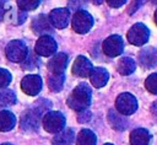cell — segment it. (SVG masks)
<instances>
[{
  "label": "cell",
  "mask_w": 157,
  "mask_h": 145,
  "mask_svg": "<svg viewBox=\"0 0 157 145\" xmlns=\"http://www.w3.org/2000/svg\"><path fill=\"white\" fill-rule=\"evenodd\" d=\"M43 127L49 133H60L64 129L65 125V117L63 116V113L56 112V111H52L48 112L44 117H43Z\"/></svg>",
  "instance_id": "3957f363"
},
{
  "label": "cell",
  "mask_w": 157,
  "mask_h": 145,
  "mask_svg": "<svg viewBox=\"0 0 157 145\" xmlns=\"http://www.w3.org/2000/svg\"><path fill=\"white\" fill-rule=\"evenodd\" d=\"M139 63L144 68H153L157 65V49L153 47L144 48L139 54Z\"/></svg>",
  "instance_id": "5bb4252c"
},
{
  "label": "cell",
  "mask_w": 157,
  "mask_h": 145,
  "mask_svg": "<svg viewBox=\"0 0 157 145\" xmlns=\"http://www.w3.org/2000/svg\"><path fill=\"white\" fill-rule=\"evenodd\" d=\"M92 63L83 55H80L75 59L74 65H72V72L76 76L80 77H87L90 76L91 71H92Z\"/></svg>",
  "instance_id": "4fadbf2b"
},
{
  "label": "cell",
  "mask_w": 157,
  "mask_h": 145,
  "mask_svg": "<svg viewBox=\"0 0 157 145\" xmlns=\"http://www.w3.org/2000/svg\"><path fill=\"white\" fill-rule=\"evenodd\" d=\"M91 88L87 84L77 85L67 98V104L76 112H83L91 104Z\"/></svg>",
  "instance_id": "7a4b0ae2"
},
{
  "label": "cell",
  "mask_w": 157,
  "mask_h": 145,
  "mask_svg": "<svg viewBox=\"0 0 157 145\" xmlns=\"http://www.w3.org/2000/svg\"><path fill=\"white\" fill-rule=\"evenodd\" d=\"M155 20H156V23H157V10H156V12H155Z\"/></svg>",
  "instance_id": "d6a6232c"
},
{
  "label": "cell",
  "mask_w": 157,
  "mask_h": 145,
  "mask_svg": "<svg viewBox=\"0 0 157 145\" xmlns=\"http://www.w3.org/2000/svg\"><path fill=\"white\" fill-rule=\"evenodd\" d=\"M135 69H136V63L134 61V59L129 57L121 58L118 61V71L121 75H130L135 71Z\"/></svg>",
  "instance_id": "44dd1931"
},
{
  "label": "cell",
  "mask_w": 157,
  "mask_h": 145,
  "mask_svg": "<svg viewBox=\"0 0 157 145\" xmlns=\"http://www.w3.org/2000/svg\"><path fill=\"white\" fill-rule=\"evenodd\" d=\"M145 86H146V88H147L151 93L157 95V72L151 74V75L146 79Z\"/></svg>",
  "instance_id": "484cf974"
},
{
  "label": "cell",
  "mask_w": 157,
  "mask_h": 145,
  "mask_svg": "<svg viewBox=\"0 0 157 145\" xmlns=\"http://www.w3.org/2000/svg\"><path fill=\"white\" fill-rule=\"evenodd\" d=\"M150 32L144 23H135L128 32V41L134 45H142L148 41Z\"/></svg>",
  "instance_id": "52a82bcc"
},
{
  "label": "cell",
  "mask_w": 157,
  "mask_h": 145,
  "mask_svg": "<svg viewBox=\"0 0 157 145\" xmlns=\"http://www.w3.org/2000/svg\"><path fill=\"white\" fill-rule=\"evenodd\" d=\"M21 88L29 96H36L42 88V79L38 75H27L21 81Z\"/></svg>",
  "instance_id": "8fae6325"
},
{
  "label": "cell",
  "mask_w": 157,
  "mask_h": 145,
  "mask_svg": "<svg viewBox=\"0 0 157 145\" xmlns=\"http://www.w3.org/2000/svg\"><path fill=\"white\" fill-rule=\"evenodd\" d=\"M97 138L94 133L90 129H82L77 135V145H96Z\"/></svg>",
  "instance_id": "7402d4cb"
},
{
  "label": "cell",
  "mask_w": 157,
  "mask_h": 145,
  "mask_svg": "<svg viewBox=\"0 0 157 145\" xmlns=\"http://www.w3.org/2000/svg\"><path fill=\"white\" fill-rule=\"evenodd\" d=\"M108 79H109L108 71L101 66L93 68L90 74V80L94 87H103L108 82Z\"/></svg>",
  "instance_id": "e0dca14e"
},
{
  "label": "cell",
  "mask_w": 157,
  "mask_h": 145,
  "mask_svg": "<svg viewBox=\"0 0 157 145\" xmlns=\"http://www.w3.org/2000/svg\"><path fill=\"white\" fill-rule=\"evenodd\" d=\"M0 145H12V144H0Z\"/></svg>",
  "instance_id": "836d02e7"
},
{
  "label": "cell",
  "mask_w": 157,
  "mask_h": 145,
  "mask_svg": "<svg viewBox=\"0 0 157 145\" xmlns=\"http://www.w3.org/2000/svg\"><path fill=\"white\" fill-rule=\"evenodd\" d=\"M103 52L108 55V57H118L119 54H121L123 49H124V44L121 41L120 36H109L104 42H103Z\"/></svg>",
  "instance_id": "30bf717a"
},
{
  "label": "cell",
  "mask_w": 157,
  "mask_h": 145,
  "mask_svg": "<svg viewBox=\"0 0 157 145\" xmlns=\"http://www.w3.org/2000/svg\"><path fill=\"white\" fill-rule=\"evenodd\" d=\"M50 108V102L47 100L37 101L29 109H27L21 117V128L27 131L37 130L42 117L45 116L48 109Z\"/></svg>",
  "instance_id": "6da1fadb"
},
{
  "label": "cell",
  "mask_w": 157,
  "mask_h": 145,
  "mask_svg": "<svg viewBox=\"0 0 157 145\" xmlns=\"http://www.w3.org/2000/svg\"><path fill=\"white\" fill-rule=\"evenodd\" d=\"M28 55L27 47L22 41H11L6 45V57L9 60L15 63H23Z\"/></svg>",
  "instance_id": "277c9868"
},
{
  "label": "cell",
  "mask_w": 157,
  "mask_h": 145,
  "mask_svg": "<svg viewBox=\"0 0 157 145\" xmlns=\"http://www.w3.org/2000/svg\"><path fill=\"white\" fill-rule=\"evenodd\" d=\"M93 25V18L92 16L85 11V10H78L75 12L72 17V28L77 33H87Z\"/></svg>",
  "instance_id": "8992f818"
},
{
  "label": "cell",
  "mask_w": 157,
  "mask_h": 145,
  "mask_svg": "<svg viewBox=\"0 0 157 145\" xmlns=\"http://www.w3.org/2000/svg\"><path fill=\"white\" fill-rule=\"evenodd\" d=\"M131 145H150V134L144 128L134 129L130 134Z\"/></svg>",
  "instance_id": "ac0fdd59"
},
{
  "label": "cell",
  "mask_w": 157,
  "mask_h": 145,
  "mask_svg": "<svg viewBox=\"0 0 157 145\" xmlns=\"http://www.w3.org/2000/svg\"><path fill=\"white\" fill-rule=\"evenodd\" d=\"M115 107H117L118 112L124 114V116L132 114L137 109V101L131 93L124 92V93H120L117 97Z\"/></svg>",
  "instance_id": "5b68a950"
},
{
  "label": "cell",
  "mask_w": 157,
  "mask_h": 145,
  "mask_svg": "<svg viewBox=\"0 0 157 145\" xmlns=\"http://www.w3.org/2000/svg\"><path fill=\"white\" fill-rule=\"evenodd\" d=\"M69 58L65 53H56L52 57L48 63V69L50 74H64V70L67 66Z\"/></svg>",
  "instance_id": "7c38bea8"
},
{
  "label": "cell",
  "mask_w": 157,
  "mask_h": 145,
  "mask_svg": "<svg viewBox=\"0 0 157 145\" xmlns=\"http://www.w3.org/2000/svg\"><path fill=\"white\" fill-rule=\"evenodd\" d=\"M90 117H91V114H90L87 111H83V112H80V113H78V120H80L81 123L87 122V120L90 119Z\"/></svg>",
  "instance_id": "f546056e"
},
{
  "label": "cell",
  "mask_w": 157,
  "mask_h": 145,
  "mask_svg": "<svg viewBox=\"0 0 157 145\" xmlns=\"http://www.w3.org/2000/svg\"><path fill=\"white\" fill-rule=\"evenodd\" d=\"M74 130L72 129H63L60 133H58L54 139V145H72L74 143Z\"/></svg>",
  "instance_id": "ffe728a7"
},
{
  "label": "cell",
  "mask_w": 157,
  "mask_h": 145,
  "mask_svg": "<svg viewBox=\"0 0 157 145\" xmlns=\"http://www.w3.org/2000/svg\"><path fill=\"white\" fill-rule=\"evenodd\" d=\"M104 145H113V144H104Z\"/></svg>",
  "instance_id": "e575fe53"
},
{
  "label": "cell",
  "mask_w": 157,
  "mask_h": 145,
  "mask_svg": "<svg viewBox=\"0 0 157 145\" xmlns=\"http://www.w3.org/2000/svg\"><path fill=\"white\" fill-rule=\"evenodd\" d=\"M22 65L27 70H33V69H36V68H38L40 65V60L38 59V57H37L36 53L34 54H28Z\"/></svg>",
  "instance_id": "d4e9b609"
},
{
  "label": "cell",
  "mask_w": 157,
  "mask_h": 145,
  "mask_svg": "<svg viewBox=\"0 0 157 145\" xmlns=\"http://www.w3.org/2000/svg\"><path fill=\"white\" fill-rule=\"evenodd\" d=\"M50 25L55 28H65L70 21V11L66 7L54 9L48 16Z\"/></svg>",
  "instance_id": "9c48e42d"
},
{
  "label": "cell",
  "mask_w": 157,
  "mask_h": 145,
  "mask_svg": "<svg viewBox=\"0 0 157 145\" xmlns=\"http://www.w3.org/2000/svg\"><path fill=\"white\" fill-rule=\"evenodd\" d=\"M6 9H9L7 2L0 1V21L4 20V17H5V15H6Z\"/></svg>",
  "instance_id": "f1b7e54d"
},
{
  "label": "cell",
  "mask_w": 157,
  "mask_h": 145,
  "mask_svg": "<svg viewBox=\"0 0 157 145\" xmlns=\"http://www.w3.org/2000/svg\"><path fill=\"white\" fill-rule=\"evenodd\" d=\"M36 54L42 57H49L56 52V42L50 36H42L34 47Z\"/></svg>",
  "instance_id": "ba28073f"
},
{
  "label": "cell",
  "mask_w": 157,
  "mask_h": 145,
  "mask_svg": "<svg viewBox=\"0 0 157 145\" xmlns=\"http://www.w3.org/2000/svg\"><path fill=\"white\" fill-rule=\"evenodd\" d=\"M108 122L118 131L125 130L128 128V125H129L128 119L125 118V116L121 114V113H119L118 111H114V109H110L108 112Z\"/></svg>",
  "instance_id": "2e32d148"
},
{
  "label": "cell",
  "mask_w": 157,
  "mask_h": 145,
  "mask_svg": "<svg viewBox=\"0 0 157 145\" xmlns=\"http://www.w3.org/2000/svg\"><path fill=\"white\" fill-rule=\"evenodd\" d=\"M10 82H11V74L7 70L0 68V88H5Z\"/></svg>",
  "instance_id": "83f0119b"
},
{
  "label": "cell",
  "mask_w": 157,
  "mask_h": 145,
  "mask_svg": "<svg viewBox=\"0 0 157 145\" xmlns=\"http://www.w3.org/2000/svg\"><path fill=\"white\" fill-rule=\"evenodd\" d=\"M32 29L37 34L48 36L47 33H50L53 31V26L50 25V21H49V18L47 16L39 15V16H37L33 20V22H32Z\"/></svg>",
  "instance_id": "9a60e30c"
},
{
  "label": "cell",
  "mask_w": 157,
  "mask_h": 145,
  "mask_svg": "<svg viewBox=\"0 0 157 145\" xmlns=\"http://www.w3.org/2000/svg\"><path fill=\"white\" fill-rule=\"evenodd\" d=\"M16 124V117L9 111H0V131H9Z\"/></svg>",
  "instance_id": "d6986e66"
},
{
  "label": "cell",
  "mask_w": 157,
  "mask_h": 145,
  "mask_svg": "<svg viewBox=\"0 0 157 145\" xmlns=\"http://www.w3.org/2000/svg\"><path fill=\"white\" fill-rule=\"evenodd\" d=\"M40 4V1H34V0H18L17 1V5L18 7L25 12V11H31V10H34L36 7H38V5Z\"/></svg>",
  "instance_id": "4316f807"
},
{
  "label": "cell",
  "mask_w": 157,
  "mask_h": 145,
  "mask_svg": "<svg viewBox=\"0 0 157 145\" xmlns=\"http://www.w3.org/2000/svg\"><path fill=\"white\" fill-rule=\"evenodd\" d=\"M64 81H65L64 74H49L48 75V86L54 92H59L63 88Z\"/></svg>",
  "instance_id": "603a6c76"
},
{
  "label": "cell",
  "mask_w": 157,
  "mask_h": 145,
  "mask_svg": "<svg viewBox=\"0 0 157 145\" xmlns=\"http://www.w3.org/2000/svg\"><path fill=\"white\" fill-rule=\"evenodd\" d=\"M126 1H124V0H120V1H113V0H109L108 1V4L110 5V6H113V7H118V6H121L123 4H125Z\"/></svg>",
  "instance_id": "4dcf8cb0"
},
{
  "label": "cell",
  "mask_w": 157,
  "mask_h": 145,
  "mask_svg": "<svg viewBox=\"0 0 157 145\" xmlns=\"http://www.w3.org/2000/svg\"><path fill=\"white\" fill-rule=\"evenodd\" d=\"M151 112H152L153 116L157 117V101H155V102L152 103V106H151Z\"/></svg>",
  "instance_id": "1f68e13d"
},
{
  "label": "cell",
  "mask_w": 157,
  "mask_h": 145,
  "mask_svg": "<svg viewBox=\"0 0 157 145\" xmlns=\"http://www.w3.org/2000/svg\"><path fill=\"white\" fill-rule=\"evenodd\" d=\"M16 102V95L11 90H1L0 91V106H11Z\"/></svg>",
  "instance_id": "cb8c5ba5"
}]
</instances>
